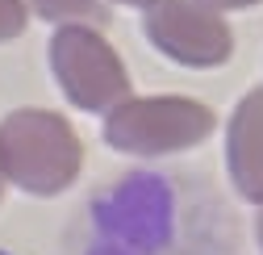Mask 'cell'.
<instances>
[{
  "label": "cell",
  "mask_w": 263,
  "mask_h": 255,
  "mask_svg": "<svg viewBox=\"0 0 263 255\" xmlns=\"http://www.w3.org/2000/svg\"><path fill=\"white\" fill-rule=\"evenodd\" d=\"M84 168V147L71 121L50 109H17L0 121V172L34 197L63 193Z\"/></svg>",
  "instance_id": "obj_1"
},
{
  "label": "cell",
  "mask_w": 263,
  "mask_h": 255,
  "mask_svg": "<svg viewBox=\"0 0 263 255\" xmlns=\"http://www.w3.org/2000/svg\"><path fill=\"white\" fill-rule=\"evenodd\" d=\"M217 113L192 97H129L105 117V142L125 155H172L205 142Z\"/></svg>",
  "instance_id": "obj_2"
},
{
  "label": "cell",
  "mask_w": 263,
  "mask_h": 255,
  "mask_svg": "<svg viewBox=\"0 0 263 255\" xmlns=\"http://www.w3.org/2000/svg\"><path fill=\"white\" fill-rule=\"evenodd\" d=\"M50 67L76 109L109 113L129 101V71L105 34H96V25H59L50 38Z\"/></svg>",
  "instance_id": "obj_3"
},
{
  "label": "cell",
  "mask_w": 263,
  "mask_h": 255,
  "mask_svg": "<svg viewBox=\"0 0 263 255\" xmlns=\"http://www.w3.org/2000/svg\"><path fill=\"white\" fill-rule=\"evenodd\" d=\"M142 29L159 54L184 67H217L234 54V34L221 13L196 0H155L142 9Z\"/></svg>",
  "instance_id": "obj_4"
},
{
  "label": "cell",
  "mask_w": 263,
  "mask_h": 255,
  "mask_svg": "<svg viewBox=\"0 0 263 255\" xmlns=\"http://www.w3.org/2000/svg\"><path fill=\"white\" fill-rule=\"evenodd\" d=\"M226 168L238 193L263 205V88H251L230 117Z\"/></svg>",
  "instance_id": "obj_5"
},
{
  "label": "cell",
  "mask_w": 263,
  "mask_h": 255,
  "mask_svg": "<svg viewBox=\"0 0 263 255\" xmlns=\"http://www.w3.org/2000/svg\"><path fill=\"white\" fill-rule=\"evenodd\" d=\"M25 9H34L38 17L54 25H84V21H101V5L96 0H21Z\"/></svg>",
  "instance_id": "obj_6"
},
{
  "label": "cell",
  "mask_w": 263,
  "mask_h": 255,
  "mask_svg": "<svg viewBox=\"0 0 263 255\" xmlns=\"http://www.w3.org/2000/svg\"><path fill=\"white\" fill-rule=\"evenodd\" d=\"M25 5L21 0H0V42H9V38H17L21 29H25Z\"/></svg>",
  "instance_id": "obj_7"
},
{
  "label": "cell",
  "mask_w": 263,
  "mask_h": 255,
  "mask_svg": "<svg viewBox=\"0 0 263 255\" xmlns=\"http://www.w3.org/2000/svg\"><path fill=\"white\" fill-rule=\"evenodd\" d=\"M196 5H205L213 13H230V9H251V5H259V0H196Z\"/></svg>",
  "instance_id": "obj_8"
},
{
  "label": "cell",
  "mask_w": 263,
  "mask_h": 255,
  "mask_svg": "<svg viewBox=\"0 0 263 255\" xmlns=\"http://www.w3.org/2000/svg\"><path fill=\"white\" fill-rule=\"evenodd\" d=\"M117 5H134V9H146V5H155V0H117Z\"/></svg>",
  "instance_id": "obj_9"
},
{
  "label": "cell",
  "mask_w": 263,
  "mask_h": 255,
  "mask_svg": "<svg viewBox=\"0 0 263 255\" xmlns=\"http://www.w3.org/2000/svg\"><path fill=\"white\" fill-rule=\"evenodd\" d=\"M255 230H259V247H263V209H259V217H255Z\"/></svg>",
  "instance_id": "obj_10"
},
{
  "label": "cell",
  "mask_w": 263,
  "mask_h": 255,
  "mask_svg": "<svg viewBox=\"0 0 263 255\" xmlns=\"http://www.w3.org/2000/svg\"><path fill=\"white\" fill-rule=\"evenodd\" d=\"M0 197H5V172H0Z\"/></svg>",
  "instance_id": "obj_11"
}]
</instances>
